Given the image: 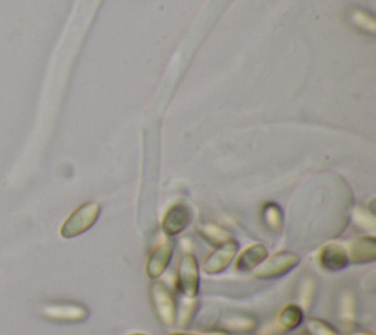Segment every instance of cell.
Here are the masks:
<instances>
[{"label": "cell", "instance_id": "cell-13", "mask_svg": "<svg viewBox=\"0 0 376 335\" xmlns=\"http://www.w3.org/2000/svg\"><path fill=\"white\" fill-rule=\"evenodd\" d=\"M197 234L200 235L203 242H206L209 246H212L214 249L231 242L234 238V235L228 230H225L224 227H221L218 224H210V222L200 224L197 227Z\"/></svg>", "mask_w": 376, "mask_h": 335}, {"label": "cell", "instance_id": "cell-20", "mask_svg": "<svg viewBox=\"0 0 376 335\" xmlns=\"http://www.w3.org/2000/svg\"><path fill=\"white\" fill-rule=\"evenodd\" d=\"M190 335H232L231 332H228L226 329H219V328H214V329H204L196 334H190Z\"/></svg>", "mask_w": 376, "mask_h": 335}, {"label": "cell", "instance_id": "cell-5", "mask_svg": "<svg viewBox=\"0 0 376 335\" xmlns=\"http://www.w3.org/2000/svg\"><path fill=\"white\" fill-rule=\"evenodd\" d=\"M239 252H240V243L235 240V238H232L231 242L216 247L214 252H210L204 257L202 263V271L210 277L222 274L231 265L232 260L237 257Z\"/></svg>", "mask_w": 376, "mask_h": 335}, {"label": "cell", "instance_id": "cell-11", "mask_svg": "<svg viewBox=\"0 0 376 335\" xmlns=\"http://www.w3.org/2000/svg\"><path fill=\"white\" fill-rule=\"evenodd\" d=\"M268 257V249L262 243H254L246 247L241 253L239 252L235 259V269L239 272H251L256 267Z\"/></svg>", "mask_w": 376, "mask_h": 335}, {"label": "cell", "instance_id": "cell-4", "mask_svg": "<svg viewBox=\"0 0 376 335\" xmlns=\"http://www.w3.org/2000/svg\"><path fill=\"white\" fill-rule=\"evenodd\" d=\"M177 289L182 297H197L200 293V265L196 254L187 252L177 268Z\"/></svg>", "mask_w": 376, "mask_h": 335}, {"label": "cell", "instance_id": "cell-16", "mask_svg": "<svg viewBox=\"0 0 376 335\" xmlns=\"http://www.w3.org/2000/svg\"><path fill=\"white\" fill-rule=\"evenodd\" d=\"M338 310H340V319L345 324V325H352L356 321V310H357V304H356V296L355 293L351 292H344L340 297V303H338Z\"/></svg>", "mask_w": 376, "mask_h": 335}, {"label": "cell", "instance_id": "cell-12", "mask_svg": "<svg viewBox=\"0 0 376 335\" xmlns=\"http://www.w3.org/2000/svg\"><path fill=\"white\" fill-rule=\"evenodd\" d=\"M303 321H304L303 309L297 303H288L278 312L275 324L278 329L288 332L297 329L303 324Z\"/></svg>", "mask_w": 376, "mask_h": 335}, {"label": "cell", "instance_id": "cell-10", "mask_svg": "<svg viewBox=\"0 0 376 335\" xmlns=\"http://www.w3.org/2000/svg\"><path fill=\"white\" fill-rule=\"evenodd\" d=\"M43 314L59 322H83L88 318V309L80 303H56L47 304Z\"/></svg>", "mask_w": 376, "mask_h": 335}, {"label": "cell", "instance_id": "cell-17", "mask_svg": "<svg viewBox=\"0 0 376 335\" xmlns=\"http://www.w3.org/2000/svg\"><path fill=\"white\" fill-rule=\"evenodd\" d=\"M262 218L265 225L273 231L279 232L282 230V224H284V218H282V210L275 203H266L262 209Z\"/></svg>", "mask_w": 376, "mask_h": 335}, {"label": "cell", "instance_id": "cell-23", "mask_svg": "<svg viewBox=\"0 0 376 335\" xmlns=\"http://www.w3.org/2000/svg\"><path fill=\"white\" fill-rule=\"evenodd\" d=\"M130 335H149V334H146V332H132Z\"/></svg>", "mask_w": 376, "mask_h": 335}, {"label": "cell", "instance_id": "cell-6", "mask_svg": "<svg viewBox=\"0 0 376 335\" xmlns=\"http://www.w3.org/2000/svg\"><path fill=\"white\" fill-rule=\"evenodd\" d=\"M350 265H367L376 260V238L373 235H362L344 244Z\"/></svg>", "mask_w": 376, "mask_h": 335}, {"label": "cell", "instance_id": "cell-14", "mask_svg": "<svg viewBox=\"0 0 376 335\" xmlns=\"http://www.w3.org/2000/svg\"><path fill=\"white\" fill-rule=\"evenodd\" d=\"M222 326L228 332H251L257 328V319L251 315L231 314L222 319Z\"/></svg>", "mask_w": 376, "mask_h": 335}, {"label": "cell", "instance_id": "cell-19", "mask_svg": "<svg viewBox=\"0 0 376 335\" xmlns=\"http://www.w3.org/2000/svg\"><path fill=\"white\" fill-rule=\"evenodd\" d=\"M303 324L309 335H338V331L331 324L319 318H308Z\"/></svg>", "mask_w": 376, "mask_h": 335}, {"label": "cell", "instance_id": "cell-1", "mask_svg": "<svg viewBox=\"0 0 376 335\" xmlns=\"http://www.w3.org/2000/svg\"><path fill=\"white\" fill-rule=\"evenodd\" d=\"M300 265V256L297 253L281 250L268 257L251 271L256 279H278L288 275Z\"/></svg>", "mask_w": 376, "mask_h": 335}, {"label": "cell", "instance_id": "cell-22", "mask_svg": "<svg viewBox=\"0 0 376 335\" xmlns=\"http://www.w3.org/2000/svg\"><path fill=\"white\" fill-rule=\"evenodd\" d=\"M167 335H190V334H185V332H168Z\"/></svg>", "mask_w": 376, "mask_h": 335}, {"label": "cell", "instance_id": "cell-2", "mask_svg": "<svg viewBox=\"0 0 376 335\" xmlns=\"http://www.w3.org/2000/svg\"><path fill=\"white\" fill-rule=\"evenodd\" d=\"M150 302L153 312L164 326H174L177 324L178 302L169 287L163 281L155 279L150 284Z\"/></svg>", "mask_w": 376, "mask_h": 335}, {"label": "cell", "instance_id": "cell-7", "mask_svg": "<svg viewBox=\"0 0 376 335\" xmlns=\"http://www.w3.org/2000/svg\"><path fill=\"white\" fill-rule=\"evenodd\" d=\"M316 262L319 268L326 272H340L350 265L345 247L340 243L323 244L316 254Z\"/></svg>", "mask_w": 376, "mask_h": 335}, {"label": "cell", "instance_id": "cell-8", "mask_svg": "<svg viewBox=\"0 0 376 335\" xmlns=\"http://www.w3.org/2000/svg\"><path fill=\"white\" fill-rule=\"evenodd\" d=\"M174 243L172 242H163L160 244H157L149 254L147 260H146V275L155 281L159 279L164 271L168 269L169 263L174 257Z\"/></svg>", "mask_w": 376, "mask_h": 335}, {"label": "cell", "instance_id": "cell-3", "mask_svg": "<svg viewBox=\"0 0 376 335\" xmlns=\"http://www.w3.org/2000/svg\"><path fill=\"white\" fill-rule=\"evenodd\" d=\"M102 207L96 202H87L77 207L69 215L68 220L61 227V235L63 238H75L87 232L100 217Z\"/></svg>", "mask_w": 376, "mask_h": 335}, {"label": "cell", "instance_id": "cell-15", "mask_svg": "<svg viewBox=\"0 0 376 335\" xmlns=\"http://www.w3.org/2000/svg\"><path fill=\"white\" fill-rule=\"evenodd\" d=\"M200 307V303L197 297H182V300L177 306V324L181 328L190 326L194 316L197 315V310Z\"/></svg>", "mask_w": 376, "mask_h": 335}, {"label": "cell", "instance_id": "cell-21", "mask_svg": "<svg viewBox=\"0 0 376 335\" xmlns=\"http://www.w3.org/2000/svg\"><path fill=\"white\" fill-rule=\"evenodd\" d=\"M351 335H373L372 332H363V331H357V332H352Z\"/></svg>", "mask_w": 376, "mask_h": 335}, {"label": "cell", "instance_id": "cell-9", "mask_svg": "<svg viewBox=\"0 0 376 335\" xmlns=\"http://www.w3.org/2000/svg\"><path fill=\"white\" fill-rule=\"evenodd\" d=\"M192 222V210L187 205L177 203L171 206L162 220V231L167 237H177Z\"/></svg>", "mask_w": 376, "mask_h": 335}, {"label": "cell", "instance_id": "cell-18", "mask_svg": "<svg viewBox=\"0 0 376 335\" xmlns=\"http://www.w3.org/2000/svg\"><path fill=\"white\" fill-rule=\"evenodd\" d=\"M316 281L315 278L309 277L303 279L301 287H300V307L303 309V312H308V310L312 307L315 302V294H316Z\"/></svg>", "mask_w": 376, "mask_h": 335}]
</instances>
